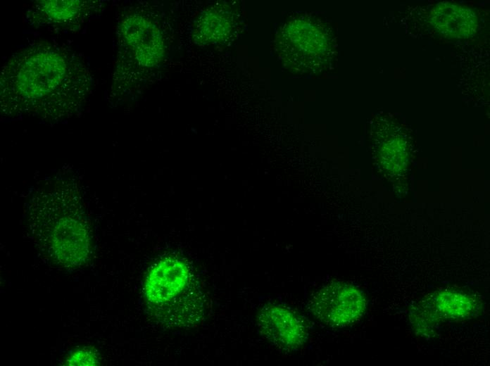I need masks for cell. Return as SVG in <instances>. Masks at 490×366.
<instances>
[{
    "instance_id": "1",
    "label": "cell",
    "mask_w": 490,
    "mask_h": 366,
    "mask_svg": "<svg viewBox=\"0 0 490 366\" xmlns=\"http://www.w3.org/2000/svg\"><path fill=\"white\" fill-rule=\"evenodd\" d=\"M90 76L75 51L37 42L15 52L2 69L1 103L9 115L61 118L87 98Z\"/></svg>"
},
{
    "instance_id": "7",
    "label": "cell",
    "mask_w": 490,
    "mask_h": 366,
    "mask_svg": "<svg viewBox=\"0 0 490 366\" xmlns=\"http://www.w3.org/2000/svg\"><path fill=\"white\" fill-rule=\"evenodd\" d=\"M304 321L292 310L270 304L264 306L258 317L261 334L282 351H294L306 340L308 332Z\"/></svg>"
},
{
    "instance_id": "4",
    "label": "cell",
    "mask_w": 490,
    "mask_h": 366,
    "mask_svg": "<svg viewBox=\"0 0 490 366\" xmlns=\"http://www.w3.org/2000/svg\"><path fill=\"white\" fill-rule=\"evenodd\" d=\"M310 308L323 323L332 327H344L363 315L366 301L355 286L334 282L324 286L313 296Z\"/></svg>"
},
{
    "instance_id": "6",
    "label": "cell",
    "mask_w": 490,
    "mask_h": 366,
    "mask_svg": "<svg viewBox=\"0 0 490 366\" xmlns=\"http://www.w3.org/2000/svg\"><path fill=\"white\" fill-rule=\"evenodd\" d=\"M123 42L134 60L143 67H153L164 55L162 34L156 25L139 14L126 16L120 25Z\"/></svg>"
},
{
    "instance_id": "11",
    "label": "cell",
    "mask_w": 490,
    "mask_h": 366,
    "mask_svg": "<svg viewBox=\"0 0 490 366\" xmlns=\"http://www.w3.org/2000/svg\"><path fill=\"white\" fill-rule=\"evenodd\" d=\"M96 362V357L91 352L88 351H80L73 354L71 356L70 360L68 361L69 365H93Z\"/></svg>"
},
{
    "instance_id": "5",
    "label": "cell",
    "mask_w": 490,
    "mask_h": 366,
    "mask_svg": "<svg viewBox=\"0 0 490 366\" xmlns=\"http://www.w3.org/2000/svg\"><path fill=\"white\" fill-rule=\"evenodd\" d=\"M191 273L182 260L168 257L150 270L144 284L146 300L154 307L163 308L190 291Z\"/></svg>"
},
{
    "instance_id": "3",
    "label": "cell",
    "mask_w": 490,
    "mask_h": 366,
    "mask_svg": "<svg viewBox=\"0 0 490 366\" xmlns=\"http://www.w3.org/2000/svg\"><path fill=\"white\" fill-rule=\"evenodd\" d=\"M279 53L298 72H315L327 63L332 53L333 37L319 20L299 16L285 23L277 36Z\"/></svg>"
},
{
    "instance_id": "9",
    "label": "cell",
    "mask_w": 490,
    "mask_h": 366,
    "mask_svg": "<svg viewBox=\"0 0 490 366\" xmlns=\"http://www.w3.org/2000/svg\"><path fill=\"white\" fill-rule=\"evenodd\" d=\"M94 4V3H93ZM87 1H37L32 8L33 20L42 25L70 27L80 25L94 8Z\"/></svg>"
},
{
    "instance_id": "2",
    "label": "cell",
    "mask_w": 490,
    "mask_h": 366,
    "mask_svg": "<svg viewBox=\"0 0 490 366\" xmlns=\"http://www.w3.org/2000/svg\"><path fill=\"white\" fill-rule=\"evenodd\" d=\"M54 188L39 194L37 202L42 211L44 245L51 257L63 264L81 263L89 253V233L75 193Z\"/></svg>"
},
{
    "instance_id": "8",
    "label": "cell",
    "mask_w": 490,
    "mask_h": 366,
    "mask_svg": "<svg viewBox=\"0 0 490 366\" xmlns=\"http://www.w3.org/2000/svg\"><path fill=\"white\" fill-rule=\"evenodd\" d=\"M426 24L439 37L453 40L474 37L480 27L477 11L465 5L442 1L432 5L425 15Z\"/></svg>"
},
{
    "instance_id": "10",
    "label": "cell",
    "mask_w": 490,
    "mask_h": 366,
    "mask_svg": "<svg viewBox=\"0 0 490 366\" xmlns=\"http://www.w3.org/2000/svg\"><path fill=\"white\" fill-rule=\"evenodd\" d=\"M232 27L229 13L221 9H211L202 15L196 32L202 42L213 43L227 37Z\"/></svg>"
}]
</instances>
